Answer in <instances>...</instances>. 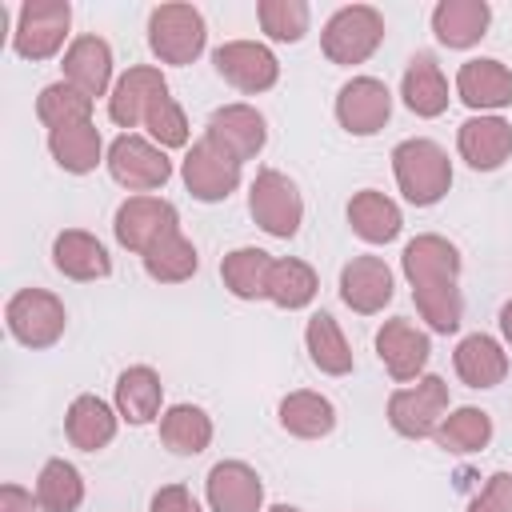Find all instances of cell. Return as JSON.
Listing matches in <instances>:
<instances>
[{
    "mask_svg": "<svg viewBox=\"0 0 512 512\" xmlns=\"http://www.w3.org/2000/svg\"><path fill=\"white\" fill-rule=\"evenodd\" d=\"M404 276L412 284V300H416V312L428 320L432 332H456L460 328V316H464V296L456 288L460 280V252L452 240L436 236V232H424L416 240H408L404 256Z\"/></svg>",
    "mask_w": 512,
    "mask_h": 512,
    "instance_id": "cell-1",
    "label": "cell"
},
{
    "mask_svg": "<svg viewBox=\"0 0 512 512\" xmlns=\"http://www.w3.org/2000/svg\"><path fill=\"white\" fill-rule=\"evenodd\" d=\"M392 172H396V184H400L404 200L416 204V208H428V204L444 200V192L452 188L448 152L436 140H424V136L400 140L392 148Z\"/></svg>",
    "mask_w": 512,
    "mask_h": 512,
    "instance_id": "cell-2",
    "label": "cell"
},
{
    "mask_svg": "<svg viewBox=\"0 0 512 512\" xmlns=\"http://www.w3.org/2000/svg\"><path fill=\"white\" fill-rule=\"evenodd\" d=\"M384 40V16L372 4H348L340 12L328 16L324 32H320V48L332 64H364Z\"/></svg>",
    "mask_w": 512,
    "mask_h": 512,
    "instance_id": "cell-3",
    "label": "cell"
},
{
    "mask_svg": "<svg viewBox=\"0 0 512 512\" xmlns=\"http://www.w3.org/2000/svg\"><path fill=\"white\" fill-rule=\"evenodd\" d=\"M204 16L192 4H160L148 16V48L160 64H192L204 52Z\"/></svg>",
    "mask_w": 512,
    "mask_h": 512,
    "instance_id": "cell-4",
    "label": "cell"
},
{
    "mask_svg": "<svg viewBox=\"0 0 512 512\" xmlns=\"http://www.w3.org/2000/svg\"><path fill=\"white\" fill-rule=\"evenodd\" d=\"M248 212L268 236L288 240V236H296V228L304 220V200H300V188L284 172L260 168L248 188Z\"/></svg>",
    "mask_w": 512,
    "mask_h": 512,
    "instance_id": "cell-5",
    "label": "cell"
},
{
    "mask_svg": "<svg viewBox=\"0 0 512 512\" xmlns=\"http://www.w3.org/2000/svg\"><path fill=\"white\" fill-rule=\"evenodd\" d=\"M4 320H8V332H12L24 348H52V344L64 336L68 312H64L60 296H52V292H44V288H20V292L8 300Z\"/></svg>",
    "mask_w": 512,
    "mask_h": 512,
    "instance_id": "cell-6",
    "label": "cell"
},
{
    "mask_svg": "<svg viewBox=\"0 0 512 512\" xmlns=\"http://www.w3.org/2000/svg\"><path fill=\"white\" fill-rule=\"evenodd\" d=\"M444 412H448V384L440 376H420L412 388H396L388 396V424L408 440L432 436Z\"/></svg>",
    "mask_w": 512,
    "mask_h": 512,
    "instance_id": "cell-7",
    "label": "cell"
},
{
    "mask_svg": "<svg viewBox=\"0 0 512 512\" xmlns=\"http://www.w3.org/2000/svg\"><path fill=\"white\" fill-rule=\"evenodd\" d=\"M108 172L128 192H152V188H164L168 184L172 160L164 156L160 144H152V140H144L136 132H124L108 148Z\"/></svg>",
    "mask_w": 512,
    "mask_h": 512,
    "instance_id": "cell-8",
    "label": "cell"
},
{
    "mask_svg": "<svg viewBox=\"0 0 512 512\" xmlns=\"http://www.w3.org/2000/svg\"><path fill=\"white\" fill-rule=\"evenodd\" d=\"M68 24H72L68 0H28L16 16V32H12L16 56H24V60L56 56L68 36Z\"/></svg>",
    "mask_w": 512,
    "mask_h": 512,
    "instance_id": "cell-9",
    "label": "cell"
},
{
    "mask_svg": "<svg viewBox=\"0 0 512 512\" xmlns=\"http://www.w3.org/2000/svg\"><path fill=\"white\" fill-rule=\"evenodd\" d=\"M180 176H184V188H188L196 200L216 204V200H228V196L236 192V184H240V160L228 156L216 140L200 136V140L188 148V156H184V164H180Z\"/></svg>",
    "mask_w": 512,
    "mask_h": 512,
    "instance_id": "cell-10",
    "label": "cell"
},
{
    "mask_svg": "<svg viewBox=\"0 0 512 512\" xmlns=\"http://www.w3.org/2000/svg\"><path fill=\"white\" fill-rule=\"evenodd\" d=\"M212 64L216 72L236 88V92H268L276 80H280V60L272 48L256 44V40H228L212 52Z\"/></svg>",
    "mask_w": 512,
    "mask_h": 512,
    "instance_id": "cell-11",
    "label": "cell"
},
{
    "mask_svg": "<svg viewBox=\"0 0 512 512\" xmlns=\"http://www.w3.org/2000/svg\"><path fill=\"white\" fill-rule=\"evenodd\" d=\"M180 228V216L168 200L160 196H128L120 208H116V220H112V232L116 240L128 248V252H148L164 232Z\"/></svg>",
    "mask_w": 512,
    "mask_h": 512,
    "instance_id": "cell-12",
    "label": "cell"
},
{
    "mask_svg": "<svg viewBox=\"0 0 512 512\" xmlns=\"http://www.w3.org/2000/svg\"><path fill=\"white\" fill-rule=\"evenodd\" d=\"M392 116V92L376 76H352L336 96V120L352 136H372Z\"/></svg>",
    "mask_w": 512,
    "mask_h": 512,
    "instance_id": "cell-13",
    "label": "cell"
},
{
    "mask_svg": "<svg viewBox=\"0 0 512 512\" xmlns=\"http://www.w3.org/2000/svg\"><path fill=\"white\" fill-rule=\"evenodd\" d=\"M376 352H380L388 376L400 380V384H408V380H420V372H424V364L432 356V340L408 316H392L376 332Z\"/></svg>",
    "mask_w": 512,
    "mask_h": 512,
    "instance_id": "cell-14",
    "label": "cell"
},
{
    "mask_svg": "<svg viewBox=\"0 0 512 512\" xmlns=\"http://www.w3.org/2000/svg\"><path fill=\"white\" fill-rule=\"evenodd\" d=\"M168 96V80L160 76V68L152 64H136L128 68L116 84H112V96H108V116L120 124V128H136L148 120V112Z\"/></svg>",
    "mask_w": 512,
    "mask_h": 512,
    "instance_id": "cell-15",
    "label": "cell"
},
{
    "mask_svg": "<svg viewBox=\"0 0 512 512\" xmlns=\"http://www.w3.org/2000/svg\"><path fill=\"white\" fill-rule=\"evenodd\" d=\"M204 136L216 140L228 156H236V160L244 164V160H252V156L264 148L268 124H264V116H260L252 104H224V108H216V112L208 116Z\"/></svg>",
    "mask_w": 512,
    "mask_h": 512,
    "instance_id": "cell-16",
    "label": "cell"
},
{
    "mask_svg": "<svg viewBox=\"0 0 512 512\" xmlns=\"http://www.w3.org/2000/svg\"><path fill=\"white\" fill-rule=\"evenodd\" d=\"M340 300L360 316L384 312L392 300V268L380 256H352L340 268Z\"/></svg>",
    "mask_w": 512,
    "mask_h": 512,
    "instance_id": "cell-17",
    "label": "cell"
},
{
    "mask_svg": "<svg viewBox=\"0 0 512 512\" xmlns=\"http://www.w3.org/2000/svg\"><path fill=\"white\" fill-rule=\"evenodd\" d=\"M204 492H208L212 512H260V504H264V484H260L256 468L244 460L212 464Z\"/></svg>",
    "mask_w": 512,
    "mask_h": 512,
    "instance_id": "cell-18",
    "label": "cell"
},
{
    "mask_svg": "<svg viewBox=\"0 0 512 512\" xmlns=\"http://www.w3.org/2000/svg\"><path fill=\"white\" fill-rule=\"evenodd\" d=\"M456 96L468 108H476L480 116L484 112H496V108H508L512 104V68H504L492 56L468 60L456 72Z\"/></svg>",
    "mask_w": 512,
    "mask_h": 512,
    "instance_id": "cell-19",
    "label": "cell"
},
{
    "mask_svg": "<svg viewBox=\"0 0 512 512\" xmlns=\"http://www.w3.org/2000/svg\"><path fill=\"white\" fill-rule=\"evenodd\" d=\"M456 148L476 172H492L512 156V124L500 116H472L456 132Z\"/></svg>",
    "mask_w": 512,
    "mask_h": 512,
    "instance_id": "cell-20",
    "label": "cell"
},
{
    "mask_svg": "<svg viewBox=\"0 0 512 512\" xmlns=\"http://www.w3.org/2000/svg\"><path fill=\"white\" fill-rule=\"evenodd\" d=\"M52 264L68 280H104L112 272L108 248L92 232H84V228H64L52 240Z\"/></svg>",
    "mask_w": 512,
    "mask_h": 512,
    "instance_id": "cell-21",
    "label": "cell"
},
{
    "mask_svg": "<svg viewBox=\"0 0 512 512\" xmlns=\"http://www.w3.org/2000/svg\"><path fill=\"white\" fill-rule=\"evenodd\" d=\"M64 80L72 88H80L84 96H104L108 80H112V48L100 36H76L64 52Z\"/></svg>",
    "mask_w": 512,
    "mask_h": 512,
    "instance_id": "cell-22",
    "label": "cell"
},
{
    "mask_svg": "<svg viewBox=\"0 0 512 512\" xmlns=\"http://www.w3.org/2000/svg\"><path fill=\"white\" fill-rule=\"evenodd\" d=\"M492 8L484 0H440L432 8V32L448 48H472L484 40Z\"/></svg>",
    "mask_w": 512,
    "mask_h": 512,
    "instance_id": "cell-23",
    "label": "cell"
},
{
    "mask_svg": "<svg viewBox=\"0 0 512 512\" xmlns=\"http://www.w3.org/2000/svg\"><path fill=\"white\" fill-rule=\"evenodd\" d=\"M452 364H456V376L468 384V388H496L504 376H508V356L504 348L484 336V332H472L456 344L452 352Z\"/></svg>",
    "mask_w": 512,
    "mask_h": 512,
    "instance_id": "cell-24",
    "label": "cell"
},
{
    "mask_svg": "<svg viewBox=\"0 0 512 512\" xmlns=\"http://www.w3.org/2000/svg\"><path fill=\"white\" fill-rule=\"evenodd\" d=\"M400 96L404 104L416 112V116H440L448 108V80L436 64V56L428 52H416L404 68V80H400Z\"/></svg>",
    "mask_w": 512,
    "mask_h": 512,
    "instance_id": "cell-25",
    "label": "cell"
},
{
    "mask_svg": "<svg viewBox=\"0 0 512 512\" xmlns=\"http://www.w3.org/2000/svg\"><path fill=\"white\" fill-rule=\"evenodd\" d=\"M348 224H352V232H356L360 240H368V244H388V240L400 236L404 216H400L396 200H388V196L376 192V188H364V192H356V196L348 200Z\"/></svg>",
    "mask_w": 512,
    "mask_h": 512,
    "instance_id": "cell-26",
    "label": "cell"
},
{
    "mask_svg": "<svg viewBox=\"0 0 512 512\" xmlns=\"http://www.w3.org/2000/svg\"><path fill=\"white\" fill-rule=\"evenodd\" d=\"M116 420H120V412H112L100 396H76V400L68 404L64 432H68V440H72L80 452H100L104 444H112Z\"/></svg>",
    "mask_w": 512,
    "mask_h": 512,
    "instance_id": "cell-27",
    "label": "cell"
},
{
    "mask_svg": "<svg viewBox=\"0 0 512 512\" xmlns=\"http://www.w3.org/2000/svg\"><path fill=\"white\" fill-rule=\"evenodd\" d=\"M160 400H164V384H160L156 368L132 364L116 376V412L128 424H148L160 412Z\"/></svg>",
    "mask_w": 512,
    "mask_h": 512,
    "instance_id": "cell-28",
    "label": "cell"
},
{
    "mask_svg": "<svg viewBox=\"0 0 512 512\" xmlns=\"http://www.w3.org/2000/svg\"><path fill=\"white\" fill-rule=\"evenodd\" d=\"M196 268H200L196 244H192L180 228L164 232V236L144 252V272H148L152 280H160V284H184V280H192Z\"/></svg>",
    "mask_w": 512,
    "mask_h": 512,
    "instance_id": "cell-29",
    "label": "cell"
},
{
    "mask_svg": "<svg viewBox=\"0 0 512 512\" xmlns=\"http://www.w3.org/2000/svg\"><path fill=\"white\" fill-rule=\"evenodd\" d=\"M280 428L300 440H320L336 428V408L320 392H288L280 400Z\"/></svg>",
    "mask_w": 512,
    "mask_h": 512,
    "instance_id": "cell-30",
    "label": "cell"
},
{
    "mask_svg": "<svg viewBox=\"0 0 512 512\" xmlns=\"http://www.w3.org/2000/svg\"><path fill=\"white\" fill-rule=\"evenodd\" d=\"M48 152H52V160H56L64 172L84 176V172H92V168L100 164L104 144H100L96 124L84 120V124H68V128L48 132Z\"/></svg>",
    "mask_w": 512,
    "mask_h": 512,
    "instance_id": "cell-31",
    "label": "cell"
},
{
    "mask_svg": "<svg viewBox=\"0 0 512 512\" xmlns=\"http://www.w3.org/2000/svg\"><path fill=\"white\" fill-rule=\"evenodd\" d=\"M268 272H272V256L264 248H236L220 260L224 288L236 300H268Z\"/></svg>",
    "mask_w": 512,
    "mask_h": 512,
    "instance_id": "cell-32",
    "label": "cell"
},
{
    "mask_svg": "<svg viewBox=\"0 0 512 512\" xmlns=\"http://www.w3.org/2000/svg\"><path fill=\"white\" fill-rule=\"evenodd\" d=\"M160 440L176 456H196V452H204L212 444V420L196 404H172L160 416Z\"/></svg>",
    "mask_w": 512,
    "mask_h": 512,
    "instance_id": "cell-33",
    "label": "cell"
},
{
    "mask_svg": "<svg viewBox=\"0 0 512 512\" xmlns=\"http://www.w3.org/2000/svg\"><path fill=\"white\" fill-rule=\"evenodd\" d=\"M304 344H308V356H312V364L320 372H328V376H348L352 372V348H348V340H344V332H340L332 312H316L308 320Z\"/></svg>",
    "mask_w": 512,
    "mask_h": 512,
    "instance_id": "cell-34",
    "label": "cell"
},
{
    "mask_svg": "<svg viewBox=\"0 0 512 512\" xmlns=\"http://www.w3.org/2000/svg\"><path fill=\"white\" fill-rule=\"evenodd\" d=\"M316 292H320V280H316V272H312L304 260H296V256L272 260V272H268V300H272L276 308L296 312V308L312 304Z\"/></svg>",
    "mask_w": 512,
    "mask_h": 512,
    "instance_id": "cell-35",
    "label": "cell"
},
{
    "mask_svg": "<svg viewBox=\"0 0 512 512\" xmlns=\"http://www.w3.org/2000/svg\"><path fill=\"white\" fill-rule=\"evenodd\" d=\"M432 440L444 452H456V456L480 452L492 440V416L484 408H456V412H448L440 420V428L432 432Z\"/></svg>",
    "mask_w": 512,
    "mask_h": 512,
    "instance_id": "cell-36",
    "label": "cell"
},
{
    "mask_svg": "<svg viewBox=\"0 0 512 512\" xmlns=\"http://www.w3.org/2000/svg\"><path fill=\"white\" fill-rule=\"evenodd\" d=\"M36 500L44 512H76L84 500V476L68 460H48L36 476Z\"/></svg>",
    "mask_w": 512,
    "mask_h": 512,
    "instance_id": "cell-37",
    "label": "cell"
},
{
    "mask_svg": "<svg viewBox=\"0 0 512 512\" xmlns=\"http://www.w3.org/2000/svg\"><path fill=\"white\" fill-rule=\"evenodd\" d=\"M36 116L48 132L68 128V124H84V120H92V96H84L68 80H56L36 96Z\"/></svg>",
    "mask_w": 512,
    "mask_h": 512,
    "instance_id": "cell-38",
    "label": "cell"
},
{
    "mask_svg": "<svg viewBox=\"0 0 512 512\" xmlns=\"http://www.w3.org/2000/svg\"><path fill=\"white\" fill-rule=\"evenodd\" d=\"M256 16H260V28L284 44H296L308 32V4L304 0H260Z\"/></svg>",
    "mask_w": 512,
    "mask_h": 512,
    "instance_id": "cell-39",
    "label": "cell"
},
{
    "mask_svg": "<svg viewBox=\"0 0 512 512\" xmlns=\"http://www.w3.org/2000/svg\"><path fill=\"white\" fill-rule=\"evenodd\" d=\"M144 128H148L152 144H160V148H184V144H188V116H184V108H180L172 96H164V100L148 112Z\"/></svg>",
    "mask_w": 512,
    "mask_h": 512,
    "instance_id": "cell-40",
    "label": "cell"
},
{
    "mask_svg": "<svg viewBox=\"0 0 512 512\" xmlns=\"http://www.w3.org/2000/svg\"><path fill=\"white\" fill-rule=\"evenodd\" d=\"M468 512H512V476L508 472H492L488 484L468 504Z\"/></svg>",
    "mask_w": 512,
    "mask_h": 512,
    "instance_id": "cell-41",
    "label": "cell"
},
{
    "mask_svg": "<svg viewBox=\"0 0 512 512\" xmlns=\"http://www.w3.org/2000/svg\"><path fill=\"white\" fill-rule=\"evenodd\" d=\"M148 512H204V508H200V500L184 484H164V488L152 492Z\"/></svg>",
    "mask_w": 512,
    "mask_h": 512,
    "instance_id": "cell-42",
    "label": "cell"
},
{
    "mask_svg": "<svg viewBox=\"0 0 512 512\" xmlns=\"http://www.w3.org/2000/svg\"><path fill=\"white\" fill-rule=\"evenodd\" d=\"M0 512H40V500L32 492H24L20 484H4L0 488Z\"/></svg>",
    "mask_w": 512,
    "mask_h": 512,
    "instance_id": "cell-43",
    "label": "cell"
},
{
    "mask_svg": "<svg viewBox=\"0 0 512 512\" xmlns=\"http://www.w3.org/2000/svg\"><path fill=\"white\" fill-rule=\"evenodd\" d=\"M500 332H504V340L512 344V300L500 308Z\"/></svg>",
    "mask_w": 512,
    "mask_h": 512,
    "instance_id": "cell-44",
    "label": "cell"
},
{
    "mask_svg": "<svg viewBox=\"0 0 512 512\" xmlns=\"http://www.w3.org/2000/svg\"><path fill=\"white\" fill-rule=\"evenodd\" d=\"M268 512H300V508H292V504H276V508H268Z\"/></svg>",
    "mask_w": 512,
    "mask_h": 512,
    "instance_id": "cell-45",
    "label": "cell"
}]
</instances>
